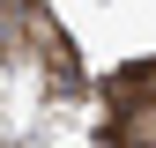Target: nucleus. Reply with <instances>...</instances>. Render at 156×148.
<instances>
[{"label":"nucleus","mask_w":156,"mask_h":148,"mask_svg":"<svg viewBox=\"0 0 156 148\" xmlns=\"http://www.w3.org/2000/svg\"><path fill=\"white\" fill-rule=\"evenodd\" d=\"M0 22H15L23 37H0V59H30L52 74V89H74L82 82V59H74V45H67V30L52 22L45 8H37V0H0Z\"/></svg>","instance_id":"obj_1"},{"label":"nucleus","mask_w":156,"mask_h":148,"mask_svg":"<svg viewBox=\"0 0 156 148\" xmlns=\"http://www.w3.org/2000/svg\"><path fill=\"white\" fill-rule=\"evenodd\" d=\"M104 104H112V119L156 104V52H149V59H134V67H119V74H104Z\"/></svg>","instance_id":"obj_2"},{"label":"nucleus","mask_w":156,"mask_h":148,"mask_svg":"<svg viewBox=\"0 0 156 148\" xmlns=\"http://www.w3.org/2000/svg\"><path fill=\"white\" fill-rule=\"evenodd\" d=\"M104 141H156V104L126 111V119H112V126H104Z\"/></svg>","instance_id":"obj_3"}]
</instances>
